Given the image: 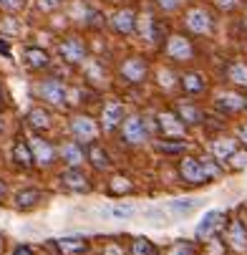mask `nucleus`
Returning a JSON list of instances; mask_svg holds the SVG:
<instances>
[{"mask_svg": "<svg viewBox=\"0 0 247 255\" xmlns=\"http://www.w3.org/2000/svg\"><path fill=\"white\" fill-rule=\"evenodd\" d=\"M179 174L187 185H204L212 177L220 174V167L212 159H194V157H184L179 162Z\"/></svg>", "mask_w": 247, "mask_h": 255, "instance_id": "f257e3e1", "label": "nucleus"}, {"mask_svg": "<svg viewBox=\"0 0 247 255\" xmlns=\"http://www.w3.org/2000/svg\"><path fill=\"white\" fill-rule=\"evenodd\" d=\"M225 212H220V210H209L202 220H199V225H197V238L199 240H212L215 235H220L222 230H225Z\"/></svg>", "mask_w": 247, "mask_h": 255, "instance_id": "f03ea898", "label": "nucleus"}, {"mask_svg": "<svg viewBox=\"0 0 247 255\" xmlns=\"http://www.w3.org/2000/svg\"><path fill=\"white\" fill-rule=\"evenodd\" d=\"M35 91H38V96H43V99H46L48 104H53V106L66 104V94H68L66 84L58 81V79H46V81H41Z\"/></svg>", "mask_w": 247, "mask_h": 255, "instance_id": "7ed1b4c3", "label": "nucleus"}, {"mask_svg": "<svg viewBox=\"0 0 247 255\" xmlns=\"http://www.w3.org/2000/svg\"><path fill=\"white\" fill-rule=\"evenodd\" d=\"M58 53L66 63L76 66V63H83L86 58V43L81 38H76V35H71V38H66L61 46H58Z\"/></svg>", "mask_w": 247, "mask_h": 255, "instance_id": "20e7f679", "label": "nucleus"}, {"mask_svg": "<svg viewBox=\"0 0 247 255\" xmlns=\"http://www.w3.org/2000/svg\"><path fill=\"white\" fill-rule=\"evenodd\" d=\"M184 25L192 30V33H197V35H207V33H212V15H209V10H204V8H192L187 15H184Z\"/></svg>", "mask_w": 247, "mask_h": 255, "instance_id": "39448f33", "label": "nucleus"}, {"mask_svg": "<svg viewBox=\"0 0 247 255\" xmlns=\"http://www.w3.org/2000/svg\"><path fill=\"white\" fill-rule=\"evenodd\" d=\"M166 56L174 61H192L194 58V46L184 35H171L166 41Z\"/></svg>", "mask_w": 247, "mask_h": 255, "instance_id": "423d86ee", "label": "nucleus"}, {"mask_svg": "<svg viewBox=\"0 0 247 255\" xmlns=\"http://www.w3.org/2000/svg\"><path fill=\"white\" fill-rule=\"evenodd\" d=\"M121 139L126 144H131V147H136V144H144L147 139V127L144 122H141L139 117H129L124 124H121Z\"/></svg>", "mask_w": 247, "mask_h": 255, "instance_id": "0eeeda50", "label": "nucleus"}, {"mask_svg": "<svg viewBox=\"0 0 247 255\" xmlns=\"http://www.w3.org/2000/svg\"><path fill=\"white\" fill-rule=\"evenodd\" d=\"M121 79L129 84H144L147 79V61L144 58H129L121 63Z\"/></svg>", "mask_w": 247, "mask_h": 255, "instance_id": "6e6552de", "label": "nucleus"}, {"mask_svg": "<svg viewBox=\"0 0 247 255\" xmlns=\"http://www.w3.org/2000/svg\"><path fill=\"white\" fill-rule=\"evenodd\" d=\"M61 182L71 190V192H88L91 185H88V177L79 169V167H68L61 172Z\"/></svg>", "mask_w": 247, "mask_h": 255, "instance_id": "1a4fd4ad", "label": "nucleus"}, {"mask_svg": "<svg viewBox=\"0 0 247 255\" xmlns=\"http://www.w3.org/2000/svg\"><path fill=\"white\" fill-rule=\"evenodd\" d=\"M119 124H124V106L119 101H109V104L103 106L101 127H103V131H114Z\"/></svg>", "mask_w": 247, "mask_h": 255, "instance_id": "9d476101", "label": "nucleus"}, {"mask_svg": "<svg viewBox=\"0 0 247 255\" xmlns=\"http://www.w3.org/2000/svg\"><path fill=\"white\" fill-rule=\"evenodd\" d=\"M71 131H74V136H76V141H83V144H88V141H93L96 139V134H98V127L88 119V117H76L74 122H71Z\"/></svg>", "mask_w": 247, "mask_h": 255, "instance_id": "9b49d317", "label": "nucleus"}, {"mask_svg": "<svg viewBox=\"0 0 247 255\" xmlns=\"http://www.w3.org/2000/svg\"><path fill=\"white\" fill-rule=\"evenodd\" d=\"M184 122L176 117V112H164L159 114V129L164 131V136H171V139H179L184 134Z\"/></svg>", "mask_w": 247, "mask_h": 255, "instance_id": "f8f14e48", "label": "nucleus"}, {"mask_svg": "<svg viewBox=\"0 0 247 255\" xmlns=\"http://www.w3.org/2000/svg\"><path fill=\"white\" fill-rule=\"evenodd\" d=\"M111 28H114L119 35H129V33H134V28H136V13H134L131 8L116 10L114 18H111Z\"/></svg>", "mask_w": 247, "mask_h": 255, "instance_id": "ddd939ff", "label": "nucleus"}, {"mask_svg": "<svg viewBox=\"0 0 247 255\" xmlns=\"http://www.w3.org/2000/svg\"><path fill=\"white\" fill-rule=\"evenodd\" d=\"M86 162H91L93 169H109L111 167L109 154H106V149L101 147L98 141H88L86 144Z\"/></svg>", "mask_w": 247, "mask_h": 255, "instance_id": "4468645a", "label": "nucleus"}, {"mask_svg": "<svg viewBox=\"0 0 247 255\" xmlns=\"http://www.w3.org/2000/svg\"><path fill=\"white\" fill-rule=\"evenodd\" d=\"M61 157L68 167H81L83 157H86V149L79 141H66V144H61Z\"/></svg>", "mask_w": 247, "mask_h": 255, "instance_id": "2eb2a0df", "label": "nucleus"}, {"mask_svg": "<svg viewBox=\"0 0 247 255\" xmlns=\"http://www.w3.org/2000/svg\"><path fill=\"white\" fill-rule=\"evenodd\" d=\"M58 253L63 255H81L88 250V240L86 238H61V240H53Z\"/></svg>", "mask_w": 247, "mask_h": 255, "instance_id": "dca6fc26", "label": "nucleus"}, {"mask_svg": "<svg viewBox=\"0 0 247 255\" xmlns=\"http://www.w3.org/2000/svg\"><path fill=\"white\" fill-rule=\"evenodd\" d=\"M174 112H176V117H179L184 124H202V122H204L202 109H199V106H194V104H189V101L176 104V106H174Z\"/></svg>", "mask_w": 247, "mask_h": 255, "instance_id": "f3484780", "label": "nucleus"}, {"mask_svg": "<svg viewBox=\"0 0 247 255\" xmlns=\"http://www.w3.org/2000/svg\"><path fill=\"white\" fill-rule=\"evenodd\" d=\"M179 84H182L184 94H189V96H199V94L207 89L204 76H202V74H197V71H189V74H184V76L179 79Z\"/></svg>", "mask_w": 247, "mask_h": 255, "instance_id": "a211bd4d", "label": "nucleus"}, {"mask_svg": "<svg viewBox=\"0 0 247 255\" xmlns=\"http://www.w3.org/2000/svg\"><path fill=\"white\" fill-rule=\"evenodd\" d=\"M13 162L25 167V169L33 167L35 157H33V149H30V144L25 139H15V144H13Z\"/></svg>", "mask_w": 247, "mask_h": 255, "instance_id": "6ab92c4d", "label": "nucleus"}, {"mask_svg": "<svg viewBox=\"0 0 247 255\" xmlns=\"http://www.w3.org/2000/svg\"><path fill=\"white\" fill-rule=\"evenodd\" d=\"M30 149H33V157L38 164H51L56 157V149L43 139H30Z\"/></svg>", "mask_w": 247, "mask_h": 255, "instance_id": "aec40b11", "label": "nucleus"}, {"mask_svg": "<svg viewBox=\"0 0 247 255\" xmlns=\"http://www.w3.org/2000/svg\"><path fill=\"white\" fill-rule=\"evenodd\" d=\"M227 243L235 250H245L247 248V230H245V225L240 220L230 223V228H227Z\"/></svg>", "mask_w": 247, "mask_h": 255, "instance_id": "412c9836", "label": "nucleus"}, {"mask_svg": "<svg viewBox=\"0 0 247 255\" xmlns=\"http://www.w3.org/2000/svg\"><path fill=\"white\" fill-rule=\"evenodd\" d=\"M25 63L33 68V71H43V68H48V63H51V58H48V53L43 51V48H35V46H30V48H25Z\"/></svg>", "mask_w": 247, "mask_h": 255, "instance_id": "4be33fe9", "label": "nucleus"}, {"mask_svg": "<svg viewBox=\"0 0 247 255\" xmlns=\"http://www.w3.org/2000/svg\"><path fill=\"white\" fill-rule=\"evenodd\" d=\"M235 152H237V141L235 139H217L215 144H212V154H215L217 162H227Z\"/></svg>", "mask_w": 247, "mask_h": 255, "instance_id": "5701e85b", "label": "nucleus"}, {"mask_svg": "<svg viewBox=\"0 0 247 255\" xmlns=\"http://www.w3.org/2000/svg\"><path fill=\"white\" fill-rule=\"evenodd\" d=\"M227 79H230L235 86L247 89V63H245V61H232V63L227 66Z\"/></svg>", "mask_w": 247, "mask_h": 255, "instance_id": "b1692460", "label": "nucleus"}, {"mask_svg": "<svg viewBox=\"0 0 247 255\" xmlns=\"http://www.w3.org/2000/svg\"><path fill=\"white\" fill-rule=\"evenodd\" d=\"M217 109H222L225 114L242 112V109H245V99L237 96V94H222V96L217 99Z\"/></svg>", "mask_w": 247, "mask_h": 255, "instance_id": "393cba45", "label": "nucleus"}, {"mask_svg": "<svg viewBox=\"0 0 247 255\" xmlns=\"http://www.w3.org/2000/svg\"><path fill=\"white\" fill-rule=\"evenodd\" d=\"M129 192H134V185H131V179H129V177H114V179H111L109 195L121 197V195H129Z\"/></svg>", "mask_w": 247, "mask_h": 255, "instance_id": "a878e982", "label": "nucleus"}, {"mask_svg": "<svg viewBox=\"0 0 247 255\" xmlns=\"http://www.w3.org/2000/svg\"><path fill=\"white\" fill-rule=\"evenodd\" d=\"M157 149L162 154H182L187 149V144L182 139H164V141H157Z\"/></svg>", "mask_w": 247, "mask_h": 255, "instance_id": "bb28decb", "label": "nucleus"}, {"mask_svg": "<svg viewBox=\"0 0 247 255\" xmlns=\"http://www.w3.org/2000/svg\"><path fill=\"white\" fill-rule=\"evenodd\" d=\"M28 124L33 129H48L51 127V114L43 112V109H33V112L28 114Z\"/></svg>", "mask_w": 247, "mask_h": 255, "instance_id": "cd10ccee", "label": "nucleus"}, {"mask_svg": "<svg viewBox=\"0 0 247 255\" xmlns=\"http://www.w3.org/2000/svg\"><path fill=\"white\" fill-rule=\"evenodd\" d=\"M41 197H43V195H41L38 190H23V192L18 195L15 202H18L20 210H30V207H35V205L41 202Z\"/></svg>", "mask_w": 247, "mask_h": 255, "instance_id": "c85d7f7f", "label": "nucleus"}, {"mask_svg": "<svg viewBox=\"0 0 247 255\" xmlns=\"http://www.w3.org/2000/svg\"><path fill=\"white\" fill-rule=\"evenodd\" d=\"M131 255H157V248L147 238H136L134 245H131Z\"/></svg>", "mask_w": 247, "mask_h": 255, "instance_id": "c756f323", "label": "nucleus"}, {"mask_svg": "<svg viewBox=\"0 0 247 255\" xmlns=\"http://www.w3.org/2000/svg\"><path fill=\"white\" fill-rule=\"evenodd\" d=\"M184 0H157V5L164 10V13H174V10H179L182 8Z\"/></svg>", "mask_w": 247, "mask_h": 255, "instance_id": "7c9ffc66", "label": "nucleus"}, {"mask_svg": "<svg viewBox=\"0 0 247 255\" xmlns=\"http://www.w3.org/2000/svg\"><path fill=\"white\" fill-rule=\"evenodd\" d=\"M109 215L111 217H131L134 215V207L131 205H116V207L109 210Z\"/></svg>", "mask_w": 247, "mask_h": 255, "instance_id": "2f4dec72", "label": "nucleus"}, {"mask_svg": "<svg viewBox=\"0 0 247 255\" xmlns=\"http://www.w3.org/2000/svg\"><path fill=\"white\" fill-rule=\"evenodd\" d=\"M230 162H232L235 169H245V167H247V152H235V154L230 157Z\"/></svg>", "mask_w": 247, "mask_h": 255, "instance_id": "473e14b6", "label": "nucleus"}, {"mask_svg": "<svg viewBox=\"0 0 247 255\" xmlns=\"http://www.w3.org/2000/svg\"><path fill=\"white\" fill-rule=\"evenodd\" d=\"M192 207H194V200H176V202H171L174 212H189Z\"/></svg>", "mask_w": 247, "mask_h": 255, "instance_id": "72a5a7b5", "label": "nucleus"}, {"mask_svg": "<svg viewBox=\"0 0 247 255\" xmlns=\"http://www.w3.org/2000/svg\"><path fill=\"white\" fill-rule=\"evenodd\" d=\"M63 5V0H38V8L41 10H56Z\"/></svg>", "mask_w": 247, "mask_h": 255, "instance_id": "f704fd0d", "label": "nucleus"}, {"mask_svg": "<svg viewBox=\"0 0 247 255\" xmlns=\"http://www.w3.org/2000/svg\"><path fill=\"white\" fill-rule=\"evenodd\" d=\"M169 255H194V253H192V248H189V245L179 243V245H174V248L169 250Z\"/></svg>", "mask_w": 247, "mask_h": 255, "instance_id": "c9c22d12", "label": "nucleus"}, {"mask_svg": "<svg viewBox=\"0 0 247 255\" xmlns=\"http://www.w3.org/2000/svg\"><path fill=\"white\" fill-rule=\"evenodd\" d=\"M88 25L91 28H101L103 25V15L101 13H88Z\"/></svg>", "mask_w": 247, "mask_h": 255, "instance_id": "e433bc0d", "label": "nucleus"}, {"mask_svg": "<svg viewBox=\"0 0 247 255\" xmlns=\"http://www.w3.org/2000/svg\"><path fill=\"white\" fill-rule=\"evenodd\" d=\"M0 5H3L5 10H18L23 5V0H0Z\"/></svg>", "mask_w": 247, "mask_h": 255, "instance_id": "4c0bfd02", "label": "nucleus"}, {"mask_svg": "<svg viewBox=\"0 0 247 255\" xmlns=\"http://www.w3.org/2000/svg\"><path fill=\"white\" fill-rule=\"evenodd\" d=\"M237 3H240V0H217V5H220L222 10H232Z\"/></svg>", "mask_w": 247, "mask_h": 255, "instance_id": "58836bf2", "label": "nucleus"}, {"mask_svg": "<svg viewBox=\"0 0 247 255\" xmlns=\"http://www.w3.org/2000/svg\"><path fill=\"white\" fill-rule=\"evenodd\" d=\"M237 141H242L245 147H247V124H242V127L237 129Z\"/></svg>", "mask_w": 247, "mask_h": 255, "instance_id": "ea45409f", "label": "nucleus"}, {"mask_svg": "<svg viewBox=\"0 0 247 255\" xmlns=\"http://www.w3.org/2000/svg\"><path fill=\"white\" fill-rule=\"evenodd\" d=\"M103 255H124V250L119 245H109V248L103 250Z\"/></svg>", "mask_w": 247, "mask_h": 255, "instance_id": "a19ab883", "label": "nucleus"}, {"mask_svg": "<svg viewBox=\"0 0 247 255\" xmlns=\"http://www.w3.org/2000/svg\"><path fill=\"white\" fill-rule=\"evenodd\" d=\"M13 255H33V250H30L28 245H18V248L13 250Z\"/></svg>", "mask_w": 247, "mask_h": 255, "instance_id": "79ce46f5", "label": "nucleus"}, {"mask_svg": "<svg viewBox=\"0 0 247 255\" xmlns=\"http://www.w3.org/2000/svg\"><path fill=\"white\" fill-rule=\"evenodd\" d=\"M0 53L10 56V46H8V41H5V38H0Z\"/></svg>", "mask_w": 247, "mask_h": 255, "instance_id": "37998d69", "label": "nucleus"}, {"mask_svg": "<svg viewBox=\"0 0 247 255\" xmlns=\"http://www.w3.org/2000/svg\"><path fill=\"white\" fill-rule=\"evenodd\" d=\"M3 195H5V185L0 182V200H3Z\"/></svg>", "mask_w": 247, "mask_h": 255, "instance_id": "c03bdc74", "label": "nucleus"}, {"mask_svg": "<svg viewBox=\"0 0 247 255\" xmlns=\"http://www.w3.org/2000/svg\"><path fill=\"white\" fill-rule=\"evenodd\" d=\"M3 104H5V101H3V91H0V109H3Z\"/></svg>", "mask_w": 247, "mask_h": 255, "instance_id": "a18cd8bd", "label": "nucleus"}, {"mask_svg": "<svg viewBox=\"0 0 247 255\" xmlns=\"http://www.w3.org/2000/svg\"><path fill=\"white\" fill-rule=\"evenodd\" d=\"M245 109H247V96H245Z\"/></svg>", "mask_w": 247, "mask_h": 255, "instance_id": "49530a36", "label": "nucleus"}, {"mask_svg": "<svg viewBox=\"0 0 247 255\" xmlns=\"http://www.w3.org/2000/svg\"><path fill=\"white\" fill-rule=\"evenodd\" d=\"M245 28H247V18H245Z\"/></svg>", "mask_w": 247, "mask_h": 255, "instance_id": "de8ad7c7", "label": "nucleus"}, {"mask_svg": "<svg viewBox=\"0 0 247 255\" xmlns=\"http://www.w3.org/2000/svg\"><path fill=\"white\" fill-rule=\"evenodd\" d=\"M0 245H3V238H0Z\"/></svg>", "mask_w": 247, "mask_h": 255, "instance_id": "09e8293b", "label": "nucleus"}, {"mask_svg": "<svg viewBox=\"0 0 247 255\" xmlns=\"http://www.w3.org/2000/svg\"><path fill=\"white\" fill-rule=\"evenodd\" d=\"M0 127H3V124H0Z\"/></svg>", "mask_w": 247, "mask_h": 255, "instance_id": "8fccbe9b", "label": "nucleus"}]
</instances>
